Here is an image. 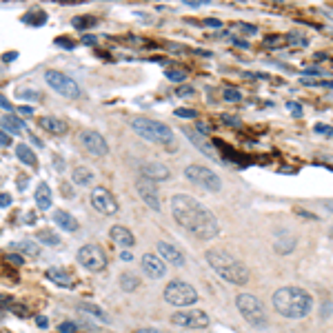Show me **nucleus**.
<instances>
[{"instance_id":"nucleus-1","label":"nucleus","mask_w":333,"mask_h":333,"mask_svg":"<svg viewBox=\"0 0 333 333\" xmlns=\"http://www.w3.org/2000/svg\"><path fill=\"white\" fill-rule=\"evenodd\" d=\"M171 216L182 229L200 240H213L220 233L218 218L189 193H176L171 198Z\"/></svg>"},{"instance_id":"nucleus-2","label":"nucleus","mask_w":333,"mask_h":333,"mask_svg":"<svg viewBox=\"0 0 333 333\" xmlns=\"http://www.w3.org/2000/svg\"><path fill=\"white\" fill-rule=\"evenodd\" d=\"M273 309L282 318L300 320L306 318L313 311V298L309 291L300 289V286H280L271 298Z\"/></svg>"},{"instance_id":"nucleus-3","label":"nucleus","mask_w":333,"mask_h":333,"mask_svg":"<svg viewBox=\"0 0 333 333\" xmlns=\"http://www.w3.org/2000/svg\"><path fill=\"white\" fill-rule=\"evenodd\" d=\"M206 262H209V266L220 278L226 280V282H231V284H236V286L246 284L251 278L246 264L240 262L236 256H231V253L224 251V249H209L206 251Z\"/></svg>"},{"instance_id":"nucleus-4","label":"nucleus","mask_w":333,"mask_h":333,"mask_svg":"<svg viewBox=\"0 0 333 333\" xmlns=\"http://www.w3.org/2000/svg\"><path fill=\"white\" fill-rule=\"evenodd\" d=\"M129 127L133 133H138L140 138L149 140L153 144H162V147H171L176 144V138H173V131L160 120L147 118V116H136L129 120Z\"/></svg>"},{"instance_id":"nucleus-5","label":"nucleus","mask_w":333,"mask_h":333,"mask_svg":"<svg viewBox=\"0 0 333 333\" xmlns=\"http://www.w3.org/2000/svg\"><path fill=\"white\" fill-rule=\"evenodd\" d=\"M236 306L253 329H266L269 326V318H266L264 304L260 302V298L251 296V293H240L236 298Z\"/></svg>"},{"instance_id":"nucleus-6","label":"nucleus","mask_w":333,"mask_h":333,"mask_svg":"<svg viewBox=\"0 0 333 333\" xmlns=\"http://www.w3.org/2000/svg\"><path fill=\"white\" fill-rule=\"evenodd\" d=\"M162 296H164V302H169L171 306H178V309H184V306L198 302V291L189 282H184V280H171L164 286Z\"/></svg>"},{"instance_id":"nucleus-7","label":"nucleus","mask_w":333,"mask_h":333,"mask_svg":"<svg viewBox=\"0 0 333 333\" xmlns=\"http://www.w3.org/2000/svg\"><path fill=\"white\" fill-rule=\"evenodd\" d=\"M184 178L196 186H202V189L211 191V193H218L222 189V180H220V176L204 164H189L184 169Z\"/></svg>"},{"instance_id":"nucleus-8","label":"nucleus","mask_w":333,"mask_h":333,"mask_svg":"<svg viewBox=\"0 0 333 333\" xmlns=\"http://www.w3.org/2000/svg\"><path fill=\"white\" fill-rule=\"evenodd\" d=\"M78 262L85 266L87 271H91V273H100V271H105L107 269V253L105 249L100 244H82L78 249Z\"/></svg>"},{"instance_id":"nucleus-9","label":"nucleus","mask_w":333,"mask_h":333,"mask_svg":"<svg viewBox=\"0 0 333 333\" xmlns=\"http://www.w3.org/2000/svg\"><path fill=\"white\" fill-rule=\"evenodd\" d=\"M45 82L49 85L53 91H58L63 98H80V85L73 78L67 76V73L51 69L45 73Z\"/></svg>"},{"instance_id":"nucleus-10","label":"nucleus","mask_w":333,"mask_h":333,"mask_svg":"<svg viewBox=\"0 0 333 333\" xmlns=\"http://www.w3.org/2000/svg\"><path fill=\"white\" fill-rule=\"evenodd\" d=\"M171 322L176 326H182V329H206L211 322H209V316L204 311H198V309H182V311H176L171 316Z\"/></svg>"},{"instance_id":"nucleus-11","label":"nucleus","mask_w":333,"mask_h":333,"mask_svg":"<svg viewBox=\"0 0 333 333\" xmlns=\"http://www.w3.org/2000/svg\"><path fill=\"white\" fill-rule=\"evenodd\" d=\"M89 202H91L93 209L98 213H102V216H116L118 209H120L116 196H113L109 189H105V186H96V189L91 191Z\"/></svg>"},{"instance_id":"nucleus-12","label":"nucleus","mask_w":333,"mask_h":333,"mask_svg":"<svg viewBox=\"0 0 333 333\" xmlns=\"http://www.w3.org/2000/svg\"><path fill=\"white\" fill-rule=\"evenodd\" d=\"M80 144H82L85 149L96 158H102V156L109 153V144H107V140L102 138V133H98L93 129H82L80 131Z\"/></svg>"},{"instance_id":"nucleus-13","label":"nucleus","mask_w":333,"mask_h":333,"mask_svg":"<svg viewBox=\"0 0 333 333\" xmlns=\"http://www.w3.org/2000/svg\"><path fill=\"white\" fill-rule=\"evenodd\" d=\"M136 191H138V196L142 198V202L149 206V209H153V211H160V209H162V202H160L158 189H156V184H153L151 180L138 178V180H136Z\"/></svg>"},{"instance_id":"nucleus-14","label":"nucleus","mask_w":333,"mask_h":333,"mask_svg":"<svg viewBox=\"0 0 333 333\" xmlns=\"http://www.w3.org/2000/svg\"><path fill=\"white\" fill-rule=\"evenodd\" d=\"M140 178L151 180L153 184L167 182V180L171 178V169L162 162H144V164H140Z\"/></svg>"},{"instance_id":"nucleus-15","label":"nucleus","mask_w":333,"mask_h":333,"mask_svg":"<svg viewBox=\"0 0 333 333\" xmlns=\"http://www.w3.org/2000/svg\"><path fill=\"white\" fill-rule=\"evenodd\" d=\"M158 258L162 260L164 264H171V266H184V256H182V251L178 249L176 244H171V242H164V240H160L158 242Z\"/></svg>"},{"instance_id":"nucleus-16","label":"nucleus","mask_w":333,"mask_h":333,"mask_svg":"<svg viewBox=\"0 0 333 333\" xmlns=\"http://www.w3.org/2000/svg\"><path fill=\"white\" fill-rule=\"evenodd\" d=\"M140 262H142V271H144L151 280H160V278H164V273L169 271V269H167V264L156 256V253H144Z\"/></svg>"},{"instance_id":"nucleus-17","label":"nucleus","mask_w":333,"mask_h":333,"mask_svg":"<svg viewBox=\"0 0 333 333\" xmlns=\"http://www.w3.org/2000/svg\"><path fill=\"white\" fill-rule=\"evenodd\" d=\"M182 133H184L186 138H189V142L196 147L198 151H202L204 156H209V158H213V160L218 158V151L213 149V144L209 142V140H206V136H200L196 129H189V127H182Z\"/></svg>"},{"instance_id":"nucleus-18","label":"nucleus","mask_w":333,"mask_h":333,"mask_svg":"<svg viewBox=\"0 0 333 333\" xmlns=\"http://www.w3.org/2000/svg\"><path fill=\"white\" fill-rule=\"evenodd\" d=\"M109 236L118 246H124V249H131V246L136 244V236L131 233V229H127V226H122V224H113Z\"/></svg>"},{"instance_id":"nucleus-19","label":"nucleus","mask_w":333,"mask_h":333,"mask_svg":"<svg viewBox=\"0 0 333 333\" xmlns=\"http://www.w3.org/2000/svg\"><path fill=\"white\" fill-rule=\"evenodd\" d=\"M47 278L51 280L53 284L63 286V289H73V284H76V280L67 269H60V266H51V269H47Z\"/></svg>"},{"instance_id":"nucleus-20","label":"nucleus","mask_w":333,"mask_h":333,"mask_svg":"<svg viewBox=\"0 0 333 333\" xmlns=\"http://www.w3.org/2000/svg\"><path fill=\"white\" fill-rule=\"evenodd\" d=\"M38 127H43L45 131L53 133V136H65V133L69 131V127H67L65 120H60L56 116H43L38 120Z\"/></svg>"},{"instance_id":"nucleus-21","label":"nucleus","mask_w":333,"mask_h":333,"mask_svg":"<svg viewBox=\"0 0 333 333\" xmlns=\"http://www.w3.org/2000/svg\"><path fill=\"white\" fill-rule=\"evenodd\" d=\"M273 249H276L280 256L293 253V249H296V238H293L289 231H278L276 240H273Z\"/></svg>"},{"instance_id":"nucleus-22","label":"nucleus","mask_w":333,"mask_h":333,"mask_svg":"<svg viewBox=\"0 0 333 333\" xmlns=\"http://www.w3.org/2000/svg\"><path fill=\"white\" fill-rule=\"evenodd\" d=\"M51 204H53V193L49 189V184L40 182L36 189V206L40 211H47V209H51Z\"/></svg>"},{"instance_id":"nucleus-23","label":"nucleus","mask_w":333,"mask_h":333,"mask_svg":"<svg viewBox=\"0 0 333 333\" xmlns=\"http://www.w3.org/2000/svg\"><path fill=\"white\" fill-rule=\"evenodd\" d=\"M53 222H56L60 229L63 231H69V233H73V231H78V220L71 216V213H67V211H63V209H58L56 213H53Z\"/></svg>"},{"instance_id":"nucleus-24","label":"nucleus","mask_w":333,"mask_h":333,"mask_svg":"<svg viewBox=\"0 0 333 333\" xmlns=\"http://www.w3.org/2000/svg\"><path fill=\"white\" fill-rule=\"evenodd\" d=\"M78 309L82 311V313H87V316H91V318H96V320H100L102 324H109L111 322V316L107 313L105 309H100L98 304H91V302H80L78 304Z\"/></svg>"},{"instance_id":"nucleus-25","label":"nucleus","mask_w":333,"mask_h":333,"mask_svg":"<svg viewBox=\"0 0 333 333\" xmlns=\"http://www.w3.org/2000/svg\"><path fill=\"white\" fill-rule=\"evenodd\" d=\"M71 180H73V184H78V186H89L93 180H96V176H93V171L87 169V167H76V169L71 171Z\"/></svg>"},{"instance_id":"nucleus-26","label":"nucleus","mask_w":333,"mask_h":333,"mask_svg":"<svg viewBox=\"0 0 333 333\" xmlns=\"http://www.w3.org/2000/svg\"><path fill=\"white\" fill-rule=\"evenodd\" d=\"M0 124L5 127V133H23V129H25V122L20 118H16V116H11V113H5L3 118H0Z\"/></svg>"},{"instance_id":"nucleus-27","label":"nucleus","mask_w":333,"mask_h":333,"mask_svg":"<svg viewBox=\"0 0 333 333\" xmlns=\"http://www.w3.org/2000/svg\"><path fill=\"white\" fill-rule=\"evenodd\" d=\"M16 156H18L20 162L27 164V167H31V169L38 164V158H36V153L31 151L29 144H18V147H16Z\"/></svg>"},{"instance_id":"nucleus-28","label":"nucleus","mask_w":333,"mask_h":333,"mask_svg":"<svg viewBox=\"0 0 333 333\" xmlns=\"http://www.w3.org/2000/svg\"><path fill=\"white\" fill-rule=\"evenodd\" d=\"M138 286H140V278L136 273H122V276H120V289L122 291L131 293V291H136Z\"/></svg>"},{"instance_id":"nucleus-29","label":"nucleus","mask_w":333,"mask_h":333,"mask_svg":"<svg viewBox=\"0 0 333 333\" xmlns=\"http://www.w3.org/2000/svg\"><path fill=\"white\" fill-rule=\"evenodd\" d=\"M36 240H38V242H43V244H49V246H58L60 244V236H58V233H51L47 229L36 233Z\"/></svg>"},{"instance_id":"nucleus-30","label":"nucleus","mask_w":333,"mask_h":333,"mask_svg":"<svg viewBox=\"0 0 333 333\" xmlns=\"http://www.w3.org/2000/svg\"><path fill=\"white\" fill-rule=\"evenodd\" d=\"M11 249H20V251L29 253V256H38V253H40L38 244H36V242H29V240H23V242H13Z\"/></svg>"},{"instance_id":"nucleus-31","label":"nucleus","mask_w":333,"mask_h":333,"mask_svg":"<svg viewBox=\"0 0 333 333\" xmlns=\"http://www.w3.org/2000/svg\"><path fill=\"white\" fill-rule=\"evenodd\" d=\"M71 25L76 27V29H89V27L96 25V18H91V16H78V18L71 20Z\"/></svg>"},{"instance_id":"nucleus-32","label":"nucleus","mask_w":333,"mask_h":333,"mask_svg":"<svg viewBox=\"0 0 333 333\" xmlns=\"http://www.w3.org/2000/svg\"><path fill=\"white\" fill-rule=\"evenodd\" d=\"M45 18H47V13L45 11H29L25 16V20L29 25H45Z\"/></svg>"},{"instance_id":"nucleus-33","label":"nucleus","mask_w":333,"mask_h":333,"mask_svg":"<svg viewBox=\"0 0 333 333\" xmlns=\"http://www.w3.org/2000/svg\"><path fill=\"white\" fill-rule=\"evenodd\" d=\"M164 76L171 80V82H184L186 80V71H180V69H169L164 71Z\"/></svg>"},{"instance_id":"nucleus-34","label":"nucleus","mask_w":333,"mask_h":333,"mask_svg":"<svg viewBox=\"0 0 333 333\" xmlns=\"http://www.w3.org/2000/svg\"><path fill=\"white\" fill-rule=\"evenodd\" d=\"M222 98L226 100V102H240V100H242V93H240L238 89H231V87H229V89L222 91Z\"/></svg>"},{"instance_id":"nucleus-35","label":"nucleus","mask_w":333,"mask_h":333,"mask_svg":"<svg viewBox=\"0 0 333 333\" xmlns=\"http://www.w3.org/2000/svg\"><path fill=\"white\" fill-rule=\"evenodd\" d=\"M220 122L224 127H240V118L238 116H229V113H222L220 116Z\"/></svg>"},{"instance_id":"nucleus-36","label":"nucleus","mask_w":333,"mask_h":333,"mask_svg":"<svg viewBox=\"0 0 333 333\" xmlns=\"http://www.w3.org/2000/svg\"><path fill=\"white\" fill-rule=\"evenodd\" d=\"M286 109H289L296 118L302 116V105H300V102H293V100H291V102H286Z\"/></svg>"},{"instance_id":"nucleus-37","label":"nucleus","mask_w":333,"mask_h":333,"mask_svg":"<svg viewBox=\"0 0 333 333\" xmlns=\"http://www.w3.org/2000/svg\"><path fill=\"white\" fill-rule=\"evenodd\" d=\"M176 116L178 118H198V111L196 109H176Z\"/></svg>"},{"instance_id":"nucleus-38","label":"nucleus","mask_w":333,"mask_h":333,"mask_svg":"<svg viewBox=\"0 0 333 333\" xmlns=\"http://www.w3.org/2000/svg\"><path fill=\"white\" fill-rule=\"evenodd\" d=\"M76 329H78V324H76V322H63V324L58 326V331H60V333H73Z\"/></svg>"},{"instance_id":"nucleus-39","label":"nucleus","mask_w":333,"mask_h":333,"mask_svg":"<svg viewBox=\"0 0 333 333\" xmlns=\"http://www.w3.org/2000/svg\"><path fill=\"white\" fill-rule=\"evenodd\" d=\"M193 91H196V89H193V87L191 85H184V87H180V89H176V93H178V96L180 98H186V96H193Z\"/></svg>"},{"instance_id":"nucleus-40","label":"nucleus","mask_w":333,"mask_h":333,"mask_svg":"<svg viewBox=\"0 0 333 333\" xmlns=\"http://www.w3.org/2000/svg\"><path fill=\"white\" fill-rule=\"evenodd\" d=\"M13 198L9 196V193H0V209H7V206H11Z\"/></svg>"},{"instance_id":"nucleus-41","label":"nucleus","mask_w":333,"mask_h":333,"mask_svg":"<svg viewBox=\"0 0 333 333\" xmlns=\"http://www.w3.org/2000/svg\"><path fill=\"white\" fill-rule=\"evenodd\" d=\"M56 47H63V49H73V43L63 36V38H56Z\"/></svg>"},{"instance_id":"nucleus-42","label":"nucleus","mask_w":333,"mask_h":333,"mask_svg":"<svg viewBox=\"0 0 333 333\" xmlns=\"http://www.w3.org/2000/svg\"><path fill=\"white\" fill-rule=\"evenodd\" d=\"M5 260L7 262H11V264H23V256H16V253H7Z\"/></svg>"},{"instance_id":"nucleus-43","label":"nucleus","mask_w":333,"mask_h":333,"mask_svg":"<svg viewBox=\"0 0 333 333\" xmlns=\"http://www.w3.org/2000/svg\"><path fill=\"white\" fill-rule=\"evenodd\" d=\"M18 96H20V98H29V100H38L40 93H33L31 89H25V91H18Z\"/></svg>"},{"instance_id":"nucleus-44","label":"nucleus","mask_w":333,"mask_h":333,"mask_svg":"<svg viewBox=\"0 0 333 333\" xmlns=\"http://www.w3.org/2000/svg\"><path fill=\"white\" fill-rule=\"evenodd\" d=\"M316 131L318 133H324L326 138H331V127L329 124H316Z\"/></svg>"},{"instance_id":"nucleus-45","label":"nucleus","mask_w":333,"mask_h":333,"mask_svg":"<svg viewBox=\"0 0 333 333\" xmlns=\"http://www.w3.org/2000/svg\"><path fill=\"white\" fill-rule=\"evenodd\" d=\"M196 131L200 133V136H206V133H209L211 129H209V124H206V122H198V124H196Z\"/></svg>"},{"instance_id":"nucleus-46","label":"nucleus","mask_w":333,"mask_h":333,"mask_svg":"<svg viewBox=\"0 0 333 333\" xmlns=\"http://www.w3.org/2000/svg\"><path fill=\"white\" fill-rule=\"evenodd\" d=\"M7 144H11V136L5 131H0V147H7Z\"/></svg>"},{"instance_id":"nucleus-47","label":"nucleus","mask_w":333,"mask_h":333,"mask_svg":"<svg viewBox=\"0 0 333 333\" xmlns=\"http://www.w3.org/2000/svg\"><path fill=\"white\" fill-rule=\"evenodd\" d=\"M18 113H20V116H33V109H31V107H27V105H23V107H18Z\"/></svg>"},{"instance_id":"nucleus-48","label":"nucleus","mask_w":333,"mask_h":333,"mask_svg":"<svg viewBox=\"0 0 333 333\" xmlns=\"http://www.w3.org/2000/svg\"><path fill=\"white\" fill-rule=\"evenodd\" d=\"M27 184H29V178H27V176H20V178H18V189H20V191H25V189H27Z\"/></svg>"},{"instance_id":"nucleus-49","label":"nucleus","mask_w":333,"mask_h":333,"mask_svg":"<svg viewBox=\"0 0 333 333\" xmlns=\"http://www.w3.org/2000/svg\"><path fill=\"white\" fill-rule=\"evenodd\" d=\"M36 324L40 326V329H47V326H49V320H47L45 316H38L36 318Z\"/></svg>"},{"instance_id":"nucleus-50","label":"nucleus","mask_w":333,"mask_h":333,"mask_svg":"<svg viewBox=\"0 0 333 333\" xmlns=\"http://www.w3.org/2000/svg\"><path fill=\"white\" fill-rule=\"evenodd\" d=\"M204 25L206 27H222V23H220V20H216V18H206Z\"/></svg>"},{"instance_id":"nucleus-51","label":"nucleus","mask_w":333,"mask_h":333,"mask_svg":"<svg viewBox=\"0 0 333 333\" xmlns=\"http://www.w3.org/2000/svg\"><path fill=\"white\" fill-rule=\"evenodd\" d=\"M0 107H3V109H13L11 102H9V100H7L5 96H3V93H0Z\"/></svg>"},{"instance_id":"nucleus-52","label":"nucleus","mask_w":333,"mask_h":333,"mask_svg":"<svg viewBox=\"0 0 333 333\" xmlns=\"http://www.w3.org/2000/svg\"><path fill=\"white\" fill-rule=\"evenodd\" d=\"M120 258H122L124 262H131V260H133V253H131V251H122V253H120Z\"/></svg>"},{"instance_id":"nucleus-53","label":"nucleus","mask_w":333,"mask_h":333,"mask_svg":"<svg viewBox=\"0 0 333 333\" xmlns=\"http://www.w3.org/2000/svg\"><path fill=\"white\" fill-rule=\"evenodd\" d=\"M184 3L189 5V7H200V5H204L206 0H184Z\"/></svg>"},{"instance_id":"nucleus-54","label":"nucleus","mask_w":333,"mask_h":333,"mask_svg":"<svg viewBox=\"0 0 333 333\" xmlns=\"http://www.w3.org/2000/svg\"><path fill=\"white\" fill-rule=\"evenodd\" d=\"M240 29H244L246 33H256V31H258L256 27H251V25H240Z\"/></svg>"},{"instance_id":"nucleus-55","label":"nucleus","mask_w":333,"mask_h":333,"mask_svg":"<svg viewBox=\"0 0 333 333\" xmlns=\"http://www.w3.org/2000/svg\"><path fill=\"white\" fill-rule=\"evenodd\" d=\"M136 333H162V331H158V329H138Z\"/></svg>"},{"instance_id":"nucleus-56","label":"nucleus","mask_w":333,"mask_h":333,"mask_svg":"<svg viewBox=\"0 0 333 333\" xmlns=\"http://www.w3.org/2000/svg\"><path fill=\"white\" fill-rule=\"evenodd\" d=\"M306 73H309V76H318V73H322V71L316 69V67H311V69H306Z\"/></svg>"},{"instance_id":"nucleus-57","label":"nucleus","mask_w":333,"mask_h":333,"mask_svg":"<svg viewBox=\"0 0 333 333\" xmlns=\"http://www.w3.org/2000/svg\"><path fill=\"white\" fill-rule=\"evenodd\" d=\"M298 213H300L302 218H311V220H316V216H313V213H309V211H298Z\"/></svg>"},{"instance_id":"nucleus-58","label":"nucleus","mask_w":333,"mask_h":333,"mask_svg":"<svg viewBox=\"0 0 333 333\" xmlns=\"http://www.w3.org/2000/svg\"><path fill=\"white\" fill-rule=\"evenodd\" d=\"M93 43H96V38L93 36H85V45H93Z\"/></svg>"},{"instance_id":"nucleus-59","label":"nucleus","mask_w":333,"mask_h":333,"mask_svg":"<svg viewBox=\"0 0 333 333\" xmlns=\"http://www.w3.org/2000/svg\"><path fill=\"white\" fill-rule=\"evenodd\" d=\"M233 43H236L238 47H242V49H246V47H249V45H246V43H244V40H233Z\"/></svg>"},{"instance_id":"nucleus-60","label":"nucleus","mask_w":333,"mask_h":333,"mask_svg":"<svg viewBox=\"0 0 333 333\" xmlns=\"http://www.w3.org/2000/svg\"><path fill=\"white\" fill-rule=\"evenodd\" d=\"M5 60H13V58H16V51H9V53H7V56H3Z\"/></svg>"}]
</instances>
